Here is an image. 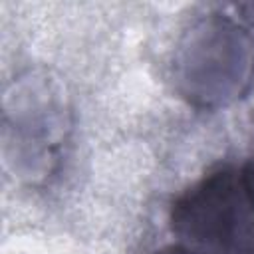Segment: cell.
Returning <instances> with one entry per match:
<instances>
[{
    "mask_svg": "<svg viewBox=\"0 0 254 254\" xmlns=\"http://www.w3.org/2000/svg\"><path fill=\"white\" fill-rule=\"evenodd\" d=\"M240 171H242V179L246 183V189H248V192H250V196L254 200V157L248 163H244L240 167Z\"/></svg>",
    "mask_w": 254,
    "mask_h": 254,
    "instance_id": "obj_4",
    "label": "cell"
},
{
    "mask_svg": "<svg viewBox=\"0 0 254 254\" xmlns=\"http://www.w3.org/2000/svg\"><path fill=\"white\" fill-rule=\"evenodd\" d=\"M236 12H240V20L244 22L242 26L250 32H254V2H246V4H238Z\"/></svg>",
    "mask_w": 254,
    "mask_h": 254,
    "instance_id": "obj_3",
    "label": "cell"
},
{
    "mask_svg": "<svg viewBox=\"0 0 254 254\" xmlns=\"http://www.w3.org/2000/svg\"><path fill=\"white\" fill-rule=\"evenodd\" d=\"M155 254H187V252L175 244V246H171V248H165V250H161V252H155Z\"/></svg>",
    "mask_w": 254,
    "mask_h": 254,
    "instance_id": "obj_5",
    "label": "cell"
},
{
    "mask_svg": "<svg viewBox=\"0 0 254 254\" xmlns=\"http://www.w3.org/2000/svg\"><path fill=\"white\" fill-rule=\"evenodd\" d=\"M169 222L187 254H254V200L236 167H218L185 189Z\"/></svg>",
    "mask_w": 254,
    "mask_h": 254,
    "instance_id": "obj_1",
    "label": "cell"
},
{
    "mask_svg": "<svg viewBox=\"0 0 254 254\" xmlns=\"http://www.w3.org/2000/svg\"><path fill=\"white\" fill-rule=\"evenodd\" d=\"M254 75V40L242 24L210 14L183 38L175 60L179 91L198 107L242 97Z\"/></svg>",
    "mask_w": 254,
    "mask_h": 254,
    "instance_id": "obj_2",
    "label": "cell"
}]
</instances>
